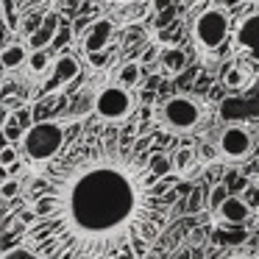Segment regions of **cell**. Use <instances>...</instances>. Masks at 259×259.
<instances>
[{"instance_id":"cell-1","label":"cell","mask_w":259,"mask_h":259,"mask_svg":"<svg viewBox=\"0 0 259 259\" xmlns=\"http://www.w3.org/2000/svg\"><path fill=\"white\" fill-rule=\"evenodd\" d=\"M67 209L73 223L87 234L114 231L134 212V184L114 164L92 167L75 179Z\"/></svg>"},{"instance_id":"cell-2","label":"cell","mask_w":259,"mask_h":259,"mask_svg":"<svg viewBox=\"0 0 259 259\" xmlns=\"http://www.w3.org/2000/svg\"><path fill=\"white\" fill-rule=\"evenodd\" d=\"M64 142V128L59 123H34V128L25 131L23 140V151L31 162H48L59 153Z\"/></svg>"},{"instance_id":"cell-3","label":"cell","mask_w":259,"mask_h":259,"mask_svg":"<svg viewBox=\"0 0 259 259\" xmlns=\"http://www.w3.org/2000/svg\"><path fill=\"white\" fill-rule=\"evenodd\" d=\"M229 34H231V23L223 9H206L192 23V39L201 51H218L229 39Z\"/></svg>"},{"instance_id":"cell-4","label":"cell","mask_w":259,"mask_h":259,"mask_svg":"<svg viewBox=\"0 0 259 259\" xmlns=\"http://www.w3.org/2000/svg\"><path fill=\"white\" fill-rule=\"evenodd\" d=\"M137 109V101L125 87L112 84V87H103L95 98V114L103 120H112V123H120L125 120L131 112Z\"/></svg>"},{"instance_id":"cell-5","label":"cell","mask_w":259,"mask_h":259,"mask_svg":"<svg viewBox=\"0 0 259 259\" xmlns=\"http://www.w3.org/2000/svg\"><path fill=\"white\" fill-rule=\"evenodd\" d=\"M162 120L170 131L184 134V131H190L198 125V120H201V106H198V101H192V98H187V95H176V98H170V101H164Z\"/></svg>"},{"instance_id":"cell-6","label":"cell","mask_w":259,"mask_h":259,"mask_svg":"<svg viewBox=\"0 0 259 259\" xmlns=\"http://www.w3.org/2000/svg\"><path fill=\"white\" fill-rule=\"evenodd\" d=\"M218 151L229 159H242L251 151V131L242 128V125H229V128L220 134Z\"/></svg>"},{"instance_id":"cell-7","label":"cell","mask_w":259,"mask_h":259,"mask_svg":"<svg viewBox=\"0 0 259 259\" xmlns=\"http://www.w3.org/2000/svg\"><path fill=\"white\" fill-rule=\"evenodd\" d=\"M234 39L242 51H248V56L253 62H259V12L248 14L237 23V31H234Z\"/></svg>"},{"instance_id":"cell-8","label":"cell","mask_w":259,"mask_h":259,"mask_svg":"<svg viewBox=\"0 0 259 259\" xmlns=\"http://www.w3.org/2000/svg\"><path fill=\"white\" fill-rule=\"evenodd\" d=\"M112 31H114L112 20H95L84 34V53L87 56H98V53L106 51L109 39H112Z\"/></svg>"},{"instance_id":"cell-9","label":"cell","mask_w":259,"mask_h":259,"mask_svg":"<svg viewBox=\"0 0 259 259\" xmlns=\"http://www.w3.org/2000/svg\"><path fill=\"white\" fill-rule=\"evenodd\" d=\"M220 218L226 220V223H231V226H240V223H245L248 220V214H251V206H248V201L245 198H237V195H231L229 201L220 206Z\"/></svg>"},{"instance_id":"cell-10","label":"cell","mask_w":259,"mask_h":259,"mask_svg":"<svg viewBox=\"0 0 259 259\" xmlns=\"http://www.w3.org/2000/svg\"><path fill=\"white\" fill-rule=\"evenodd\" d=\"M28 56H31V51L23 45V42H12V45L3 48L0 62H3L6 70H17V67H23V64H28Z\"/></svg>"},{"instance_id":"cell-11","label":"cell","mask_w":259,"mask_h":259,"mask_svg":"<svg viewBox=\"0 0 259 259\" xmlns=\"http://www.w3.org/2000/svg\"><path fill=\"white\" fill-rule=\"evenodd\" d=\"M56 31H59V20H56V14H48L45 23H42V28L36 31L34 36H31V51H48V45L53 42Z\"/></svg>"},{"instance_id":"cell-12","label":"cell","mask_w":259,"mask_h":259,"mask_svg":"<svg viewBox=\"0 0 259 259\" xmlns=\"http://www.w3.org/2000/svg\"><path fill=\"white\" fill-rule=\"evenodd\" d=\"M223 84L229 87V90H242V87L251 84V70L242 67V64H231L223 75Z\"/></svg>"},{"instance_id":"cell-13","label":"cell","mask_w":259,"mask_h":259,"mask_svg":"<svg viewBox=\"0 0 259 259\" xmlns=\"http://www.w3.org/2000/svg\"><path fill=\"white\" fill-rule=\"evenodd\" d=\"M53 67H56V81L59 84H62V81H73L75 75H78V62H75L70 53H62Z\"/></svg>"},{"instance_id":"cell-14","label":"cell","mask_w":259,"mask_h":259,"mask_svg":"<svg viewBox=\"0 0 259 259\" xmlns=\"http://www.w3.org/2000/svg\"><path fill=\"white\" fill-rule=\"evenodd\" d=\"M117 78H120V87H125V90L137 87L142 81V64L140 62H125L123 67H120Z\"/></svg>"},{"instance_id":"cell-15","label":"cell","mask_w":259,"mask_h":259,"mask_svg":"<svg viewBox=\"0 0 259 259\" xmlns=\"http://www.w3.org/2000/svg\"><path fill=\"white\" fill-rule=\"evenodd\" d=\"M162 64L167 73H181L187 67V53L181 48H170V51L162 53Z\"/></svg>"},{"instance_id":"cell-16","label":"cell","mask_w":259,"mask_h":259,"mask_svg":"<svg viewBox=\"0 0 259 259\" xmlns=\"http://www.w3.org/2000/svg\"><path fill=\"white\" fill-rule=\"evenodd\" d=\"M53 67V59H51V51H31L28 56V70L31 73H45V70Z\"/></svg>"},{"instance_id":"cell-17","label":"cell","mask_w":259,"mask_h":259,"mask_svg":"<svg viewBox=\"0 0 259 259\" xmlns=\"http://www.w3.org/2000/svg\"><path fill=\"white\" fill-rule=\"evenodd\" d=\"M148 167H151V176H153V179H164V176L173 170V159L164 156V153H153L151 162H148Z\"/></svg>"},{"instance_id":"cell-18","label":"cell","mask_w":259,"mask_h":259,"mask_svg":"<svg viewBox=\"0 0 259 259\" xmlns=\"http://www.w3.org/2000/svg\"><path fill=\"white\" fill-rule=\"evenodd\" d=\"M145 45H148V36H145V31H142V25H131V28L125 31V51L137 53V48H145Z\"/></svg>"},{"instance_id":"cell-19","label":"cell","mask_w":259,"mask_h":259,"mask_svg":"<svg viewBox=\"0 0 259 259\" xmlns=\"http://www.w3.org/2000/svg\"><path fill=\"white\" fill-rule=\"evenodd\" d=\"M229 198H231V195H229V187H226V184H214L212 192H209V209L220 212V206H223Z\"/></svg>"},{"instance_id":"cell-20","label":"cell","mask_w":259,"mask_h":259,"mask_svg":"<svg viewBox=\"0 0 259 259\" xmlns=\"http://www.w3.org/2000/svg\"><path fill=\"white\" fill-rule=\"evenodd\" d=\"M192 159H195V151H192V148H179V151L173 153V170H181V173H184L192 164Z\"/></svg>"},{"instance_id":"cell-21","label":"cell","mask_w":259,"mask_h":259,"mask_svg":"<svg viewBox=\"0 0 259 259\" xmlns=\"http://www.w3.org/2000/svg\"><path fill=\"white\" fill-rule=\"evenodd\" d=\"M3 134H6L9 145H14L17 140H25V137H23V128H20L14 120H6V123H3Z\"/></svg>"},{"instance_id":"cell-22","label":"cell","mask_w":259,"mask_h":259,"mask_svg":"<svg viewBox=\"0 0 259 259\" xmlns=\"http://www.w3.org/2000/svg\"><path fill=\"white\" fill-rule=\"evenodd\" d=\"M14 159H17V148H14V145H3V151H0V164H3L6 170H12Z\"/></svg>"},{"instance_id":"cell-23","label":"cell","mask_w":259,"mask_h":259,"mask_svg":"<svg viewBox=\"0 0 259 259\" xmlns=\"http://www.w3.org/2000/svg\"><path fill=\"white\" fill-rule=\"evenodd\" d=\"M17 192H20V184H17L14 179H6V181H3V187H0V195H3V201H12Z\"/></svg>"},{"instance_id":"cell-24","label":"cell","mask_w":259,"mask_h":259,"mask_svg":"<svg viewBox=\"0 0 259 259\" xmlns=\"http://www.w3.org/2000/svg\"><path fill=\"white\" fill-rule=\"evenodd\" d=\"M12 120L20 125V128H25V131H31V128H34V123H31V109H23V112H17Z\"/></svg>"},{"instance_id":"cell-25","label":"cell","mask_w":259,"mask_h":259,"mask_svg":"<svg viewBox=\"0 0 259 259\" xmlns=\"http://www.w3.org/2000/svg\"><path fill=\"white\" fill-rule=\"evenodd\" d=\"M245 231H229V234H218V240L220 242H231V245H237V242H242L245 240Z\"/></svg>"},{"instance_id":"cell-26","label":"cell","mask_w":259,"mask_h":259,"mask_svg":"<svg viewBox=\"0 0 259 259\" xmlns=\"http://www.w3.org/2000/svg\"><path fill=\"white\" fill-rule=\"evenodd\" d=\"M214 153H218V151H214V148H212V145H203V156H206V159H212V156H214Z\"/></svg>"},{"instance_id":"cell-27","label":"cell","mask_w":259,"mask_h":259,"mask_svg":"<svg viewBox=\"0 0 259 259\" xmlns=\"http://www.w3.org/2000/svg\"><path fill=\"white\" fill-rule=\"evenodd\" d=\"M176 259H192V253L190 251H179V253H176Z\"/></svg>"},{"instance_id":"cell-28","label":"cell","mask_w":259,"mask_h":259,"mask_svg":"<svg viewBox=\"0 0 259 259\" xmlns=\"http://www.w3.org/2000/svg\"><path fill=\"white\" fill-rule=\"evenodd\" d=\"M229 259H251V256H245V253H234V256H229Z\"/></svg>"},{"instance_id":"cell-29","label":"cell","mask_w":259,"mask_h":259,"mask_svg":"<svg viewBox=\"0 0 259 259\" xmlns=\"http://www.w3.org/2000/svg\"><path fill=\"white\" fill-rule=\"evenodd\" d=\"M120 259H137L134 253H120Z\"/></svg>"},{"instance_id":"cell-30","label":"cell","mask_w":259,"mask_h":259,"mask_svg":"<svg viewBox=\"0 0 259 259\" xmlns=\"http://www.w3.org/2000/svg\"><path fill=\"white\" fill-rule=\"evenodd\" d=\"M117 3H120V6H125V3H134V0H117Z\"/></svg>"},{"instance_id":"cell-31","label":"cell","mask_w":259,"mask_h":259,"mask_svg":"<svg viewBox=\"0 0 259 259\" xmlns=\"http://www.w3.org/2000/svg\"><path fill=\"white\" fill-rule=\"evenodd\" d=\"M164 3H167V0H156V9H159V6H164Z\"/></svg>"}]
</instances>
